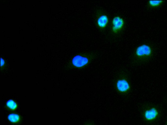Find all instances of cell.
<instances>
[{
	"label": "cell",
	"mask_w": 167,
	"mask_h": 125,
	"mask_svg": "<svg viewBox=\"0 0 167 125\" xmlns=\"http://www.w3.org/2000/svg\"><path fill=\"white\" fill-rule=\"evenodd\" d=\"M89 61L87 57L78 55L73 58L72 63L75 66L80 68L87 64Z\"/></svg>",
	"instance_id": "cell-1"
},
{
	"label": "cell",
	"mask_w": 167,
	"mask_h": 125,
	"mask_svg": "<svg viewBox=\"0 0 167 125\" xmlns=\"http://www.w3.org/2000/svg\"><path fill=\"white\" fill-rule=\"evenodd\" d=\"M112 30L115 33L120 31L124 27V19L120 16H116L113 19Z\"/></svg>",
	"instance_id": "cell-2"
},
{
	"label": "cell",
	"mask_w": 167,
	"mask_h": 125,
	"mask_svg": "<svg viewBox=\"0 0 167 125\" xmlns=\"http://www.w3.org/2000/svg\"><path fill=\"white\" fill-rule=\"evenodd\" d=\"M136 55L139 57L149 56L151 55V47L147 45H142L137 48L135 52Z\"/></svg>",
	"instance_id": "cell-3"
},
{
	"label": "cell",
	"mask_w": 167,
	"mask_h": 125,
	"mask_svg": "<svg viewBox=\"0 0 167 125\" xmlns=\"http://www.w3.org/2000/svg\"><path fill=\"white\" fill-rule=\"evenodd\" d=\"M117 89L121 92H125L130 88V86L128 82L125 80H121L117 82Z\"/></svg>",
	"instance_id": "cell-4"
},
{
	"label": "cell",
	"mask_w": 167,
	"mask_h": 125,
	"mask_svg": "<svg viewBox=\"0 0 167 125\" xmlns=\"http://www.w3.org/2000/svg\"><path fill=\"white\" fill-rule=\"evenodd\" d=\"M158 115V110L155 108H152L146 112L145 116L147 120H151L155 119Z\"/></svg>",
	"instance_id": "cell-5"
},
{
	"label": "cell",
	"mask_w": 167,
	"mask_h": 125,
	"mask_svg": "<svg viewBox=\"0 0 167 125\" xmlns=\"http://www.w3.org/2000/svg\"><path fill=\"white\" fill-rule=\"evenodd\" d=\"M109 22L108 16L105 15H102L98 19L97 25L101 28H104L107 25Z\"/></svg>",
	"instance_id": "cell-6"
},
{
	"label": "cell",
	"mask_w": 167,
	"mask_h": 125,
	"mask_svg": "<svg viewBox=\"0 0 167 125\" xmlns=\"http://www.w3.org/2000/svg\"><path fill=\"white\" fill-rule=\"evenodd\" d=\"M8 119L11 122L16 123L19 121L20 118L19 115L17 114H11L9 115Z\"/></svg>",
	"instance_id": "cell-7"
},
{
	"label": "cell",
	"mask_w": 167,
	"mask_h": 125,
	"mask_svg": "<svg viewBox=\"0 0 167 125\" xmlns=\"http://www.w3.org/2000/svg\"><path fill=\"white\" fill-rule=\"evenodd\" d=\"M7 105L9 108L12 110L17 109V103L12 100H10L7 102Z\"/></svg>",
	"instance_id": "cell-8"
},
{
	"label": "cell",
	"mask_w": 167,
	"mask_h": 125,
	"mask_svg": "<svg viewBox=\"0 0 167 125\" xmlns=\"http://www.w3.org/2000/svg\"><path fill=\"white\" fill-rule=\"evenodd\" d=\"M163 1H150L149 4L152 7H157L159 6L163 2Z\"/></svg>",
	"instance_id": "cell-9"
},
{
	"label": "cell",
	"mask_w": 167,
	"mask_h": 125,
	"mask_svg": "<svg viewBox=\"0 0 167 125\" xmlns=\"http://www.w3.org/2000/svg\"><path fill=\"white\" fill-rule=\"evenodd\" d=\"M4 64V60L3 59H1V65H2V66Z\"/></svg>",
	"instance_id": "cell-10"
}]
</instances>
